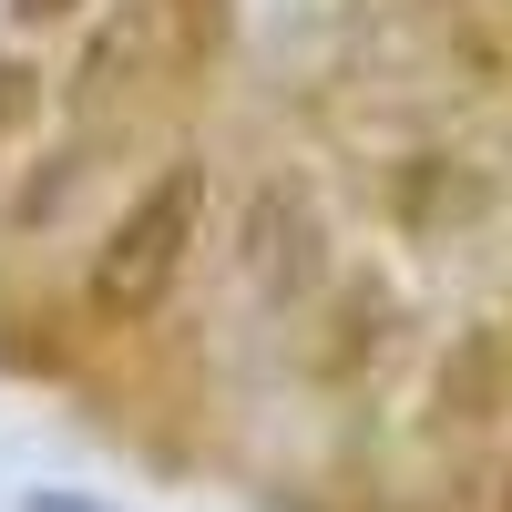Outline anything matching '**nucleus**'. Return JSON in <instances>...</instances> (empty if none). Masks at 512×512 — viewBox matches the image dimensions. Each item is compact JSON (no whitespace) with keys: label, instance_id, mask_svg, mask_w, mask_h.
I'll list each match as a JSON object with an SVG mask.
<instances>
[{"label":"nucleus","instance_id":"7ed1b4c3","mask_svg":"<svg viewBox=\"0 0 512 512\" xmlns=\"http://www.w3.org/2000/svg\"><path fill=\"white\" fill-rule=\"evenodd\" d=\"M72 11H82V0H21V21H31V31H41V21H72Z\"/></svg>","mask_w":512,"mask_h":512},{"label":"nucleus","instance_id":"f257e3e1","mask_svg":"<svg viewBox=\"0 0 512 512\" xmlns=\"http://www.w3.org/2000/svg\"><path fill=\"white\" fill-rule=\"evenodd\" d=\"M195 216H205V164L175 154V164H164V175L113 216V236L93 246V277H82V297H93V318H103V328H134L154 297L175 287L185 246H195Z\"/></svg>","mask_w":512,"mask_h":512},{"label":"nucleus","instance_id":"20e7f679","mask_svg":"<svg viewBox=\"0 0 512 512\" xmlns=\"http://www.w3.org/2000/svg\"><path fill=\"white\" fill-rule=\"evenodd\" d=\"M502 512H512V472H502Z\"/></svg>","mask_w":512,"mask_h":512},{"label":"nucleus","instance_id":"f03ea898","mask_svg":"<svg viewBox=\"0 0 512 512\" xmlns=\"http://www.w3.org/2000/svg\"><path fill=\"white\" fill-rule=\"evenodd\" d=\"M236 277L267 297V308H308L328 277V216L297 175H256L246 216H236Z\"/></svg>","mask_w":512,"mask_h":512}]
</instances>
